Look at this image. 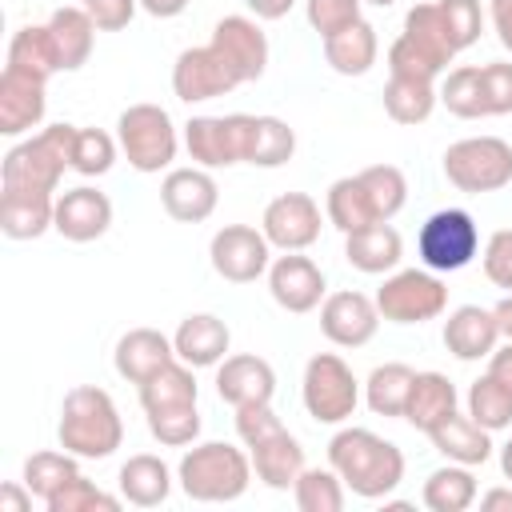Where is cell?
Segmentation results:
<instances>
[{"mask_svg":"<svg viewBox=\"0 0 512 512\" xmlns=\"http://www.w3.org/2000/svg\"><path fill=\"white\" fill-rule=\"evenodd\" d=\"M292 500L300 512H340L348 504V488L336 476V468H304L292 484Z\"/></svg>","mask_w":512,"mask_h":512,"instance_id":"cell-40","label":"cell"},{"mask_svg":"<svg viewBox=\"0 0 512 512\" xmlns=\"http://www.w3.org/2000/svg\"><path fill=\"white\" fill-rule=\"evenodd\" d=\"M488 16L496 28V40L512 52V0H488Z\"/></svg>","mask_w":512,"mask_h":512,"instance_id":"cell-55","label":"cell"},{"mask_svg":"<svg viewBox=\"0 0 512 512\" xmlns=\"http://www.w3.org/2000/svg\"><path fill=\"white\" fill-rule=\"evenodd\" d=\"M244 4L256 20H284L296 8V0H244Z\"/></svg>","mask_w":512,"mask_h":512,"instance_id":"cell-58","label":"cell"},{"mask_svg":"<svg viewBox=\"0 0 512 512\" xmlns=\"http://www.w3.org/2000/svg\"><path fill=\"white\" fill-rule=\"evenodd\" d=\"M448 72V64L440 56H432L428 48H420L412 36H396L392 48H388V76H408V80H428L436 84L440 76Z\"/></svg>","mask_w":512,"mask_h":512,"instance_id":"cell-45","label":"cell"},{"mask_svg":"<svg viewBox=\"0 0 512 512\" xmlns=\"http://www.w3.org/2000/svg\"><path fill=\"white\" fill-rule=\"evenodd\" d=\"M404 36H412L420 48H428L432 56H440L444 64H452L456 60V40H452V32H448V20H444V12H440V4L436 0H424V4H412L408 12H404Z\"/></svg>","mask_w":512,"mask_h":512,"instance_id":"cell-39","label":"cell"},{"mask_svg":"<svg viewBox=\"0 0 512 512\" xmlns=\"http://www.w3.org/2000/svg\"><path fill=\"white\" fill-rule=\"evenodd\" d=\"M488 376H492V380H500V384L512 392V340L496 344V352L488 356Z\"/></svg>","mask_w":512,"mask_h":512,"instance_id":"cell-56","label":"cell"},{"mask_svg":"<svg viewBox=\"0 0 512 512\" xmlns=\"http://www.w3.org/2000/svg\"><path fill=\"white\" fill-rule=\"evenodd\" d=\"M212 44L228 56V64L240 72V80H260L268 68V36L256 24V16H224L212 28Z\"/></svg>","mask_w":512,"mask_h":512,"instance_id":"cell-19","label":"cell"},{"mask_svg":"<svg viewBox=\"0 0 512 512\" xmlns=\"http://www.w3.org/2000/svg\"><path fill=\"white\" fill-rule=\"evenodd\" d=\"M364 4H376V8H392L396 0H364Z\"/></svg>","mask_w":512,"mask_h":512,"instance_id":"cell-63","label":"cell"},{"mask_svg":"<svg viewBox=\"0 0 512 512\" xmlns=\"http://www.w3.org/2000/svg\"><path fill=\"white\" fill-rule=\"evenodd\" d=\"M116 148H120V140H112L104 128H76V140H72V172H80V176H104L116 164Z\"/></svg>","mask_w":512,"mask_h":512,"instance_id":"cell-46","label":"cell"},{"mask_svg":"<svg viewBox=\"0 0 512 512\" xmlns=\"http://www.w3.org/2000/svg\"><path fill=\"white\" fill-rule=\"evenodd\" d=\"M440 104L436 84L428 80H408V76H388L384 84V112L396 124H424Z\"/></svg>","mask_w":512,"mask_h":512,"instance_id":"cell-37","label":"cell"},{"mask_svg":"<svg viewBox=\"0 0 512 512\" xmlns=\"http://www.w3.org/2000/svg\"><path fill=\"white\" fill-rule=\"evenodd\" d=\"M416 256L432 272H460L480 256V228L464 208L432 212L416 232Z\"/></svg>","mask_w":512,"mask_h":512,"instance_id":"cell-8","label":"cell"},{"mask_svg":"<svg viewBox=\"0 0 512 512\" xmlns=\"http://www.w3.org/2000/svg\"><path fill=\"white\" fill-rule=\"evenodd\" d=\"M48 32H52V44H56V56H60V72H76V68L88 64L100 28L92 24V16L80 4H64L48 16Z\"/></svg>","mask_w":512,"mask_h":512,"instance_id":"cell-30","label":"cell"},{"mask_svg":"<svg viewBox=\"0 0 512 512\" xmlns=\"http://www.w3.org/2000/svg\"><path fill=\"white\" fill-rule=\"evenodd\" d=\"M428 440H432V448H436L444 460H452V464L476 468V464H488V460H492V432L480 428L472 416H460V412H452L444 424H436V428L428 432Z\"/></svg>","mask_w":512,"mask_h":512,"instance_id":"cell-29","label":"cell"},{"mask_svg":"<svg viewBox=\"0 0 512 512\" xmlns=\"http://www.w3.org/2000/svg\"><path fill=\"white\" fill-rule=\"evenodd\" d=\"M52 228L72 244H92L112 228V200L88 184L68 188L56 196V220Z\"/></svg>","mask_w":512,"mask_h":512,"instance_id":"cell-17","label":"cell"},{"mask_svg":"<svg viewBox=\"0 0 512 512\" xmlns=\"http://www.w3.org/2000/svg\"><path fill=\"white\" fill-rule=\"evenodd\" d=\"M484 276L496 284V288H504V292H512V228H500V232H492L488 236V244H484Z\"/></svg>","mask_w":512,"mask_h":512,"instance_id":"cell-52","label":"cell"},{"mask_svg":"<svg viewBox=\"0 0 512 512\" xmlns=\"http://www.w3.org/2000/svg\"><path fill=\"white\" fill-rule=\"evenodd\" d=\"M500 344V328H496V316L492 308H480V304H460L448 312L444 320V348L456 356V360H488Z\"/></svg>","mask_w":512,"mask_h":512,"instance_id":"cell-22","label":"cell"},{"mask_svg":"<svg viewBox=\"0 0 512 512\" xmlns=\"http://www.w3.org/2000/svg\"><path fill=\"white\" fill-rule=\"evenodd\" d=\"M140 8L148 16H156V20H172V16H180L188 8V0H140Z\"/></svg>","mask_w":512,"mask_h":512,"instance_id":"cell-59","label":"cell"},{"mask_svg":"<svg viewBox=\"0 0 512 512\" xmlns=\"http://www.w3.org/2000/svg\"><path fill=\"white\" fill-rule=\"evenodd\" d=\"M376 56H380V36H376V28L368 20H356L344 32H336V36L324 40V60L340 76H364V72H372Z\"/></svg>","mask_w":512,"mask_h":512,"instance_id":"cell-31","label":"cell"},{"mask_svg":"<svg viewBox=\"0 0 512 512\" xmlns=\"http://www.w3.org/2000/svg\"><path fill=\"white\" fill-rule=\"evenodd\" d=\"M420 500H424L428 512H468L480 500V484H476L468 464H452L448 460L444 468L428 472Z\"/></svg>","mask_w":512,"mask_h":512,"instance_id":"cell-32","label":"cell"},{"mask_svg":"<svg viewBox=\"0 0 512 512\" xmlns=\"http://www.w3.org/2000/svg\"><path fill=\"white\" fill-rule=\"evenodd\" d=\"M500 472H504V480L512 484V436L500 444Z\"/></svg>","mask_w":512,"mask_h":512,"instance_id":"cell-62","label":"cell"},{"mask_svg":"<svg viewBox=\"0 0 512 512\" xmlns=\"http://www.w3.org/2000/svg\"><path fill=\"white\" fill-rule=\"evenodd\" d=\"M412 380H416V368H408V364H400V360H388V364L372 368L368 380H364V400H368V408H372L376 416H404Z\"/></svg>","mask_w":512,"mask_h":512,"instance_id":"cell-35","label":"cell"},{"mask_svg":"<svg viewBox=\"0 0 512 512\" xmlns=\"http://www.w3.org/2000/svg\"><path fill=\"white\" fill-rule=\"evenodd\" d=\"M44 88L48 80H36L28 72H16V68L0 72V136H24L40 128L44 108H48Z\"/></svg>","mask_w":512,"mask_h":512,"instance_id":"cell-20","label":"cell"},{"mask_svg":"<svg viewBox=\"0 0 512 512\" xmlns=\"http://www.w3.org/2000/svg\"><path fill=\"white\" fill-rule=\"evenodd\" d=\"M440 104L460 116V120H480L484 116V96H480V64H460L444 76L440 84Z\"/></svg>","mask_w":512,"mask_h":512,"instance_id":"cell-44","label":"cell"},{"mask_svg":"<svg viewBox=\"0 0 512 512\" xmlns=\"http://www.w3.org/2000/svg\"><path fill=\"white\" fill-rule=\"evenodd\" d=\"M160 204L180 224H204L220 204V188H216L212 172L200 164L168 168V176L160 180Z\"/></svg>","mask_w":512,"mask_h":512,"instance_id":"cell-16","label":"cell"},{"mask_svg":"<svg viewBox=\"0 0 512 512\" xmlns=\"http://www.w3.org/2000/svg\"><path fill=\"white\" fill-rule=\"evenodd\" d=\"M56 440L80 460H108L124 444V420L116 400L96 384H76L60 404Z\"/></svg>","mask_w":512,"mask_h":512,"instance_id":"cell-2","label":"cell"},{"mask_svg":"<svg viewBox=\"0 0 512 512\" xmlns=\"http://www.w3.org/2000/svg\"><path fill=\"white\" fill-rule=\"evenodd\" d=\"M376 308L388 324H424L448 312V284L432 268H396L376 288Z\"/></svg>","mask_w":512,"mask_h":512,"instance_id":"cell-6","label":"cell"},{"mask_svg":"<svg viewBox=\"0 0 512 512\" xmlns=\"http://www.w3.org/2000/svg\"><path fill=\"white\" fill-rule=\"evenodd\" d=\"M356 176L368 188V200H372L376 220H392L408 204V180H404V172L396 164H368Z\"/></svg>","mask_w":512,"mask_h":512,"instance_id":"cell-43","label":"cell"},{"mask_svg":"<svg viewBox=\"0 0 512 512\" xmlns=\"http://www.w3.org/2000/svg\"><path fill=\"white\" fill-rule=\"evenodd\" d=\"M80 8L92 16V24L100 32H120V28L132 24L140 0H80Z\"/></svg>","mask_w":512,"mask_h":512,"instance_id":"cell-54","label":"cell"},{"mask_svg":"<svg viewBox=\"0 0 512 512\" xmlns=\"http://www.w3.org/2000/svg\"><path fill=\"white\" fill-rule=\"evenodd\" d=\"M296 152V132L280 116H256L252 120V144H248V164L256 168H280Z\"/></svg>","mask_w":512,"mask_h":512,"instance_id":"cell-41","label":"cell"},{"mask_svg":"<svg viewBox=\"0 0 512 512\" xmlns=\"http://www.w3.org/2000/svg\"><path fill=\"white\" fill-rule=\"evenodd\" d=\"M276 428H284V424L272 412V404H244V408H236V436L244 440V448L264 440V436H272Z\"/></svg>","mask_w":512,"mask_h":512,"instance_id":"cell-53","label":"cell"},{"mask_svg":"<svg viewBox=\"0 0 512 512\" xmlns=\"http://www.w3.org/2000/svg\"><path fill=\"white\" fill-rule=\"evenodd\" d=\"M176 484L196 504H232L252 484V456L224 440L192 444L176 464Z\"/></svg>","mask_w":512,"mask_h":512,"instance_id":"cell-3","label":"cell"},{"mask_svg":"<svg viewBox=\"0 0 512 512\" xmlns=\"http://www.w3.org/2000/svg\"><path fill=\"white\" fill-rule=\"evenodd\" d=\"M28 508H32V488L24 480L0 488V512H28Z\"/></svg>","mask_w":512,"mask_h":512,"instance_id":"cell-57","label":"cell"},{"mask_svg":"<svg viewBox=\"0 0 512 512\" xmlns=\"http://www.w3.org/2000/svg\"><path fill=\"white\" fill-rule=\"evenodd\" d=\"M324 216L344 236L356 232V228H364V224H376V212H372V200H368V188L360 184V176L332 180V188L324 196Z\"/></svg>","mask_w":512,"mask_h":512,"instance_id":"cell-36","label":"cell"},{"mask_svg":"<svg viewBox=\"0 0 512 512\" xmlns=\"http://www.w3.org/2000/svg\"><path fill=\"white\" fill-rule=\"evenodd\" d=\"M496 316V328H500V340H512V292H504V300L492 308Z\"/></svg>","mask_w":512,"mask_h":512,"instance_id":"cell-61","label":"cell"},{"mask_svg":"<svg viewBox=\"0 0 512 512\" xmlns=\"http://www.w3.org/2000/svg\"><path fill=\"white\" fill-rule=\"evenodd\" d=\"M272 392H276V372L264 356L236 352V356H224L216 364V396L224 404H232V408L272 404Z\"/></svg>","mask_w":512,"mask_h":512,"instance_id":"cell-18","label":"cell"},{"mask_svg":"<svg viewBox=\"0 0 512 512\" xmlns=\"http://www.w3.org/2000/svg\"><path fill=\"white\" fill-rule=\"evenodd\" d=\"M328 464L360 500H388L404 480V452L372 428H340L328 440Z\"/></svg>","mask_w":512,"mask_h":512,"instance_id":"cell-1","label":"cell"},{"mask_svg":"<svg viewBox=\"0 0 512 512\" xmlns=\"http://www.w3.org/2000/svg\"><path fill=\"white\" fill-rule=\"evenodd\" d=\"M80 456H72V452H64V448H44V452H32L28 460H24V484L32 488V496L36 500H52L64 484H72L76 476H80V464H76Z\"/></svg>","mask_w":512,"mask_h":512,"instance_id":"cell-38","label":"cell"},{"mask_svg":"<svg viewBox=\"0 0 512 512\" xmlns=\"http://www.w3.org/2000/svg\"><path fill=\"white\" fill-rule=\"evenodd\" d=\"M464 404H468V416H472L480 428H488V432L512 428V392H508L500 380H492L488 372L468 384Z\"/></svg>","mask_w":512,"mask_h":512,"instance_id":"cell-42","label":"cell"},{"mask_svg":"<svg viewBox=\"0 0 512 512\" xmlns=\"http://www.w3.org/2000/svg\"><path fill=\"white\" fill-rule=\"evenodd\" d=\"M4 68L28 72L36 80H52L60 72V56H56V44H52L48 24H24V28H16L12 40H8Z\"/></svg>","mask_w":512,"mask_h":512,"instance_id":"cell-33","label":"cell"},{"mask_svg":"<svg viewBox=\"0 0 512 512\" xmlns=\"http://www.w3.org/2000/svg\"><path fill=\"white\" fill-rule=\"evenodd\" d=\"M268 292L284 312L304 316V312L324 304L328 284H324V272L316 260H308L300 252H284L268 264Z\"/></svg>","mask_w":512,"mask_h":512,"instance_id":"cell-15","label":"cell"},{"mask_svg":"<svg viewBox=\"0 0 512 512\" xmlns=\"http://www.w3.org/2000/svg\"><path fill=\"white\" fill-rule=\"evenodd\" d=\"M116 140L120 152L128 156V164L136 172H160L176 160L180 136L172 116L160 104H128L116 120Z\"/></svg>","mask_w":512,"mask_h":512,"instance_id":"cell-7","label":"cell"},{"mask_svg":"<svg viewBox=\"0 0 512 512\" xmlns=\"http://www.w3.org/2000/svg\"><path fill=\"white\" fill-rule=\"evenodd\" d=\"M248 456H252L256 480H264V484L276 488V492H288V488L296 484V476L308 468V464H304V448H300V440H296L288 428H276L272 436L248 444Z\"/></svg>","mask_w":512,"mask_h":512,"instance_id":"cell-26","label":"cell"},{"mask_svg":"<svg viewBox=\"0 0 512 512\" xmlns=\"http://www.w3.org/2000/svg\"><path fill=\"white\" fill-rule=\"evenodd\" d=\"M176 360V348H172V336H164L160 328H128L120 340H116V352H112V364L116 372L128 380V384H144L148 376H156L160 368H168Z\"/></svg>","mask_w":512,"mask_h":512,"instance_id":"cell-21","label":"cell"},{"mask_svg":"<svg viewBox=\"0 0 512 512\" xmlns=\"http://www.w3.org/2000/svg\"><path fill=\"white\" fill-rule=\"evenodd\" d=\"M144 416H148L152 440H160L164 448H188L200 436V408L196 404H180V408H164V412H144Z\"/></svg>","mask_w":512,"mask_h":512,"instance_id":"cell-47","label":"cell"},{"mask_svg":"<svg viewBox=\"0 0 512 512\" xmlns=\"http://www.w3.org/2000/svg\"><path fill=\"white\" fill-rule=\"evenodd\" d=\"M480 96H484V116L512 112V64L508 60L480 64Z\"/></svg>","mask_w":512,"mask_h":512,"instance_id":"cell-51","label":"cell"},{"mask_svg":"<svg viewBox=\"0 0 512 512\" xmlns=\"http://www.w3.org/2000/svg\"><path fill=\"white\" fill-rule=\"evenodd\" d=\"M344 256H348V264L356 272L388 276L404 260V240L388 220H376V224H364V228L344 236Z\"/></svg>","mask_w":512,"mask_h":512,"instance_id":"cell-24","label":"cell"},{"mask_svg":"<svg viewBox=\"0 0 512 512\" xmlns=\"http://www.w3.org/2000/svg\"><path fill=\"white\" fill-rule=\"evenodd\" d=\"M320 204L308 192H280L260 216V232L280 252H304L320 240Z\"/></svg>","mask_w":512,"mask_h":512,"instance_id":"cell-13","label":"cell"},{"mask_svg":"<svg viewBox=\"0 0 512 512\" xmlns=\"http://www.w3.org/2000/svg\"><path fill=\"white\" fill-rule=\"evenodd\" d=\"M140 408L144 412H164V408H180V404H196V368H188L184 360H172L168 368H160L156 376H148L140 388Z\"/></svg>","mask_w":512,"mask_h":512,"instance_id":"cell-34","label":"cell"},{"mask_svg":"<svg viewBox=\"0 0 512 512\" xmlns=\"http://www.w3.org/2000/svg\"><path fill=\"white\" fill-rule=\"evenodd\" d=\"M228 344H232V332L220 316L212 312H192L180 320L176 336H172V348H176V360H184L188 368H216L224 356H228Z\"/></svg>","mask_w":512,"mask_h":512,"instance_id":"cell-23","label":"cell"},{"mask_svg":"<svg viewBox=\"0 0 512 512\" xmlns=\"http://www.w3.org/2000/svg\"><path fill=\"white\" fill-rule=\"evenodd\" d=\"M120 504H124V496H112V492H104L100 484H92L84 472L72 480V484H64L44 508L48 512H120Z\"/></svg>","mask_w":512,"mask_h":512,"instance_id":"cell-48","label":"cell"},{"mask_svg":"<svg viewBox=\"0 0 512 512\" xmlns=\"http://www.w3.org/2000/svg\"><path fill=\"white\" fill-rule=\"evenodd\" d=\"M460 396H456V384L444 376V372H416L412 380V392H408V408H404V420L416 428V432H432L436 424H444L452 412H456Z\"/></svg>","mask_w":512,"mask_h":512,"instance_id":"cell-28","label":"cell"},{"mask_svg":"<svg viewBox=\"0 0 512 512\" xmlns=\"http://www.w3.org/2000/svg\"><path fill=\"white\" fill-rule=\"evenodd\" d=\"M436 4H440L444 20H448V32H452L456 48L460 52L472 48L480 40V32H484V8H480V0H436Z\"/></svg>","mask_w":512,"mask_h":512,"instance_id":"cell-50","label":"cell"},{"mask_svg":"<svg viewBox=\"0 0 512 512\" xmlns=\"http://www.w3.org/2000/svg\"><path fill=\"white\" fill-rule=\"evenodd\" d=\"M56 220V196L32 188H0V232L8 240H36Z\"/></svg>","mask_w":512,"mask_h":512,"instance_id":"cell-25","label":"cell"},{"mask_svg":"<svg viewBox=\"0 0 512 512\" xmlns=\"http://www.w3.org/2000/svg\"><path fill=\"white\" fill-rule=\"evenodd\" d=\"M360 4L364 0H304V16H308L312 32H320V40H328V36L344 32L348 24L364 20Z\"/></svg>","mask_w":512,"mask_h":512,"instance_id":"cell-49","label":"cell"},{"mask_svg":"<svg viewBox=\"0 0 512 512\" xmlns=\"http://www.w3.org/2000/svg\"><path fill=\"white\" fill-rule=\"evenodd\" d=\"M240 72L228 64V56L208 40L200 48H184L172 64V92L184 104H204L216 96H228L232 88H240Z\"/></svg>","mask_w":512,"mask_h":512,"instance_id":"cell-11","label":"cell"},{"mask_svg":"<svg viewBox=\"0 0 512 512\" xmlns=\"http://www.w3.org/2000/svg\"><path fill=\"white\" fill-rule=\"evenodd\" d=\"M480 508L484 512H512V488H488V492H480Z\"/></svg>","mask_w":512,"mask_h":512,"instance_id":"cell-60","label":"cell"},{"mask_svg":"<svg viewBox=\"0 0 512 512\" xmlns=\"http://www.w3.org/2000/svg\"><path fill=\"white\" fill-rule=\"evenodd\" d=\"M116 484H120L124 504H132V508H160L172 496V468L160 456H152V452H136V456H128L120 464Z\"/></svg>","mask_w":512,"mask_h":512,"instance_id":"cell-27","label":"cell"},{"mask_svg":"<svg viewBox=\"0 0 512 512\" xmlns=\"http://www.w3.org/2000/svg\"><path fill=\"white\" fill-rule=\"evenodd\" d=\"M380 328V308L376 296H364L356 288L328 292L320 304V332L336 348H364Z\"/></svg>","mask_w":512,"mask_h":512,"instance_id":"cell-14","label":"cell"},{"mask_svg":"<svg viewBox=\"0 0 512 512\" xmlns=\"http://www.w3.org/2000/svg\"><path fill=\"white\" fill-rule=\"evenodd\" d=\"M444 176L460 192H500L512 184V144L500 136H464L444 148Z\"/></svg>","mask_w":512,"mask_h":512,"instance_id":"cell-5","label":"cell"},{"mask_svg":"<svg viewBox=\"0 0 512 512\" xmlns=\"http://www.w3.org/2000/svg\"><path fill=\"white\" fill-rule=\"evenodd\" d=\"M72 140L76 124H48L36 136L12 144L0 160V188H32L56 196L64 168H72Z\"/></svg>","mask_w":512,"mask_h":512,"instance_id":"cell-4","label":"cell"},{"mask_svg":"<svg viewBox=\"0 0 512 512\" xmlns=\"http://www.w3.org/2000/svg\"><path fill=\"white\" fill-rule=\"evenodd\" d=\"M208 260H212V272L228 284H252L268 272L272 264V244L260 228L252 224H224L212 244H208Z\"/></svg>","mask_w":512,"mask_h":512,"instance_id":"cell-12","label":"cell"},{"mask_svg":"<svg viewBox=\"0 0 512 512\" xmlns=\"http://www.w3.org/2000/svg\"><path fill=\"white\" fill-rule=\"evenodd\" d=\"M252 120L248 112H228V116H192L184 124V148L192 164L200 168H232L248 164V144H252Z\"/></svg>","mask_w":512,"mask_h":512,"instance_id":"cell-10","label":"cell"},{"mask_svg":"<svg viewBox=\"0 0 512 512\" xmlns=\"http://www.w3.org/2000/svg\"><path fill=\"white\" fill-rule=\"evenodd\" d=\"M300 400L316 424H344L360 404V380L336 352H316L304 364Z\"/></svg>","mask_w":512,"mask_h":512,"instance_id":"cell-9","label":"cell"}]
</instances>
